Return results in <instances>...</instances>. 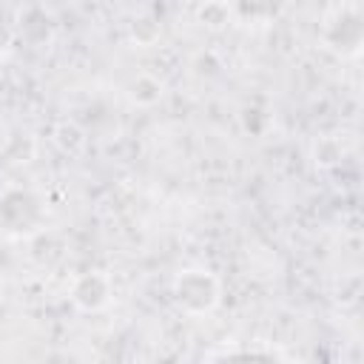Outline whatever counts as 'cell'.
<instances>
[{
    "instance_id": "6da1fadb",
    "label": "cell",
    "mask_w": 364,
    "mask_h": 364,
    "mask_svg": "<svg viewBox=\"0 0 364 364\" xmlns=\"http://www.w3.org/2000/svg\"><path fill=\"white\" fill-rule=\"evenodd\" d=\"M176 299H179L182 307H188L193 313H202V310H210L216 304L219 287L205 270H185L176 279Z\"/></svg>"
}]
</instances>
